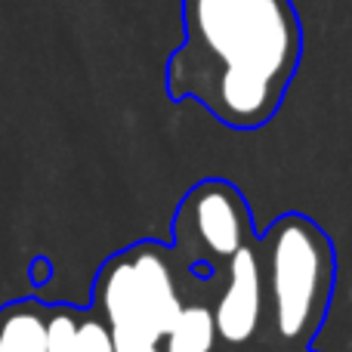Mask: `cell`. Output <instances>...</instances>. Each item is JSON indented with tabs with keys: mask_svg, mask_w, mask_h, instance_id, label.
Returning <instances> with one entry per match:
<instances>
[{
	"mask_svg": "<svg viewBox=\"0 0 352 352\" xmlns=\"http://www.w3.org/2000/svg\"><path fill=\"white\" fill-rule=\"evenodd\" d=\"M164 340L167 352H213L217 343L213 312L207 306H179Z\"/></svg>",
	"mask_w": 352,
	"mask_h": 352,
	"instance_id": "obj_6",
	"label": "cell"
},
{
	"mask_svg": "<svg viewBox=\"0 0 352 352\" xmlns=\"http://www.w3.org/2000/svg\"><path fill=\"white\" fill-rule=\"evenodd\" d=\"M186 43L167 68L170 96H192L238 130L272 118L300 59L291 0H186Z\"/></svg>",
	"mask_w": 352,
	"mask_h": 352,
	"instance_id": "obj_1",
	"label": "cell"
},
{
	"mask_svg": "<svg viewBox=\"0 0 352 352\" xmlns=\"http://www.w3.org/2000/svg\"><path fill=\"white\" fill-rule=\"evenodd\" d=\"M111 334V349L115 352H161L158 343L148 337L130 334V331H109Z\"/></svg>",
	"mask_w": 352,
	"mask_h": 352,
	"instance_id": "obj_9",
	"label": "cell"
},
{
	"mask_svg": "<svg viewBox=\"0 0 352 352\" xmlns=\"http://www.w3.org/2000/svg\"><path fill=\"white\" fill-rule=\"evenodd\" d=\"M263 312V272L250 248H238L229 263V287L213 312V328L226 343L238 346L256 334Z\"/></svg>",
	"mask_w": 352,
	"mask_h": 352,
	"instance_id": "obj_4",
	"label": "cell"
},
{
	"mask_svg": "<svg viewBox=\"0 0 352 352\" xmlns=\"http://www.w3.org/2000/svg\"><path fill=\"white\" fill-rule=\"evenodd\" d=\"M182 219L213 256H232L248 238V210L226 186H201L188 198Z\"/></svg>",
	"mask_w": 352,
	"mask_h": 352,
	"instance_id": "obj_5",
	"label": "cell"
},
{
	"mask_svg": "<svg viewBox=\"0 0 352 352\" xmlns=\"http://www.w3.org/2000/svg\"><path fill=\"white\" fill-rule=\"evenodd\" d=\"M99 306L105 309L109 331H130L155 343L164 340L179 312V294L164 256L142 248L133 256L115 260L99 281Z\"/></svg>",
	"mask_w": 352,
	"mask_h": 352,
	"instance_id": "obj_3",
	"label": "cell"
},
{
	"mask_svg": "<svg viewBox=\"0 0 352 352\" xmlns=\"http://www.w3.org/2000/svg\"><path fill=\"white\" fill-rule=\"evenodd\" d=\"M269 291L275 328L285 340H303L318 324L331 294V248L312 223L287 217L269 238Z\"/></svg>",
	"mask_w": 352,
	"mask_h": 352,
	"instance_id": "obj_2",
	"label": "cell"
},
{
	"mask_svg": "<svg viewBox=\"0 0 352 352\" xmlns=\"http://www.w3.org/2000/svg\"><path fill=\"white\" fill-rule=\"evenodd\" d=\"M72 352H115L111 349V334L105 324L99 322H78V331H74V343Z\"/></svg>",
	"mask_w": 352,
	"mask_h": 352,
	"instance_id": "obj_8",
	"label": "cell"
},
{
	"mask_svg": "<svg viewBox=\"0 0 352 352\" xmlns=\"http://www.w3.org/2000/svg\"><path fill=\"white\" fill-rule=\"evenodd\" d=\"M0 352H47V322L34 309H12L0 318Z\"/></svg>",
	"mask_w": 352,
	"mask_h": 352,
	"instance_id": "obj_7",
	"label": "cell"
}]
</instances>
